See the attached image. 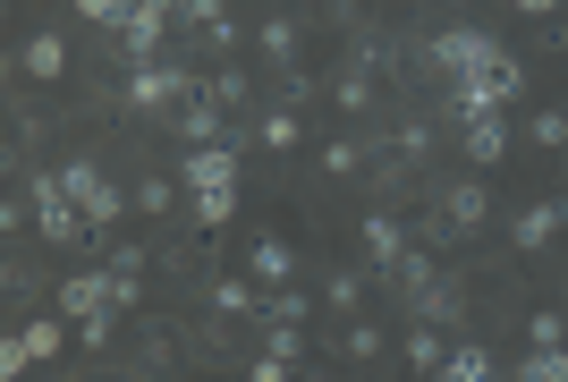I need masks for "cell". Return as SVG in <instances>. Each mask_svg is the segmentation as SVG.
<instances>
[{"label":"cell","mask_w":568,"mask_h":382,"mask_svg":"<svg viewBox=\"0 0 568 382\" xmlns=\"http://www.w3.org/2000/svg\"><path fill=\"white\" fill-rule=\"evenodd\" d=\"M263 306V281L255 272H230V281H213V314H255Z\"/></svg>","instance_id":"ac0fdd59"},{"label":"cell","mask_w":568,"mask_h":382,"mask_svg":"<svg viewBox=\"0 0 568 382\" xmlns=\"http://www.w3.org/2000/svg\"><path fill=\"white\" fill-rule=\"evenodd\" d=\"M526 340H544V349H560V340H568V323H560L551 306H535V314H526Z\"/></svg>","instance_id":"1f68e13d"},{"label":"cell","mask_w":568,"mask_h":382,"mask_svg":"<svg viewBox=\"0 0 568 382\" xmlns=\"http://www.w3.org/2000/svg\"><path fill=\"white\" fill-rule=\"evenodd\" d=\"M374 349H382V332H374V323H356V314H348V332H339V358L374 365Z\"/></svg>","instance_id":"f1b7e54d"},{"label":"cell","mask_w":568,"mask_h":382,"mask_svg":"<svg viewBox=\"0 0 568 382\" xmlns=\"http://www.w3.org/2000/svg\"><path fill=\"white\" fill-rule=\"evenodd\" d=\"M204 94H213L230 120H246V77H237V69H213V77H204Z\"/></svg>","instance_id":"d4e9b609"},{"label":"cell","mask_w":568,"mask_h":382,"mask_svg":"<svg viewBox=\"0 0 568 382\" xmlns=\"http://www.w3.org/2000/svg\"><path fill=\"white\" fill-rule=\"evenodd\" d=\"M323 298H332L339 314H356L365 306V272H323Z\"/></svg>","instance_id":"4316f807"},{"label":"cell","mask_w":568,"mask_h":382,"mask_svg":"<svg viewBox=\"0 0 568 382\" xmlns=\"http://www.w3.org/2000/svg\"><path fill=\"white\" fill-rule=\"evenodd\" d=\"M221 18H230V0H187V26H195V34H204V26H221Z\"/></svg>","instance_id":"836d02e7"},{"label":"cell","mask_w":568,"mask_h":382,"mask_svg":"<svg viewBox=\"0 0 568 382\" xmlns=\"http://www.w3.org/2000/svg\"><path fill=\"white\" fill-rule=\"evenodd\" d=\"M433 213H442L458 239H467V230H484V221H493V195H484V179H450V188L433 195Z\"/></svg>","instance_id":"8fae6325"},{"label":"cell","mask_w":568,"mask_h":382,"mask_svg":"<svg viewBox=\"0 0 568 382\" xmlns=\"http://www.w3.org/2000/svg\"><path fill=\"white\" fill-rule=\"evenodd\" d=\"M407 365H416V374H442V358H450V340H442V323H416V332H407V349H399Z\"/></svg>","instance_id":"d6986e66"},{"label":"cell","mask_w":568,"mask_h":382,"mask_svg":"<svg viewBox=\"0 0 568 382\" xmlns=\"http://www.w3.org/2000/svg\"><path fill=\"white\" fill-rule=\"evenodd\" d=\"M69 314L51 306V314H34V323H26V332H9L0 340V374H26V365H43V358H60V349H69Z\"/></svg>","instance_id":"52a82bcc"},{"label":"cell","mask_w":568,"mask_h":382,"mask_svg":"<svg viewBox=\"0 0 568 382\" xmlns=\"http://www.w3.org/2000/svg\"><path fill=\"white\" fill-rule=\"evenodd\" d=\"M518 374H526V382H568V340H560V349H544V340H535V349L518 358Z\"/></svg>","instance_id":"7402d4cb"},{"label":"cell","mask_w":568,"mask_h":382,"mask_svg":"<svg viewBox=\"0 0 568 382\" xmlns=\"http://www.w3.org/2000/svg\"><path fill=\"white\" fill-rule=\"evenodd\" d=\"M255 43H263V60H272V77H281V86H288V77H306V69H297V18H288V9H281V18H263Z\"/></svg>","instance_id":"2e32d148"},{"label":"cell","mask_w":568,"mask_h":382,"mask_svg":"<svg viewBox=\"0 0 568 382\" xmlns=\"http://www.w3.org/2000/svg\"><path fill=\"white\" fill-rule=\"evenodd\" d=\"M128 195H136V213H170V179H162V170H153V179H136Z\"/></svg>","instance_id":"4dcf8cb0"},{"label":"cell","mask_w":568,"mask_h":382,"mask_svg":"<svg viewBox=\"0 0 568 382\" xmlns=\"http://www.w3.org/2000/svg\"><path fill=\"white\" fill-rule=\"evenodd\" d=\"M323 170H332V179H356V170H365V144H356V137H332V144H323Z\"/></svg>","instance_id":"83f0119b"},{"label":"cell","mask_w":568,"mask_h":382,"mask_svg":"<svg viewBox=\"0 0 568 382\" xmlns=\"http://www.w3.org/2000/svg\"><path fill=\"white\" fill-rule=\"evenodd\" d=\"M390 153H399V162H425V153H433V128H425V120H407L399 137H390Z\"/></svg>","instance_id":"f546056e"},{"label":"cell","mask_w":568,"mask_h":382,"mask_svg":"<svg viewBox=\"0 0 568 382\" xmlns=\"http://www.w3.org/2000/svg\"><path fill=\"white\" fill-rule=\"evenodd\" d=\"M509 9H526V18H560L568 0H509Z\"/></svg>","instance_id":"e575fe53"},{"label":"cell","mask_w":568,"mask_h":382,"mask_svg":"<svg viewBox=\"0 0 568 382\" xmlns=\"http://www.w3.org/2000/svg\"><path fill=\"white\" fill-rule=\"evenodd\" d=\"M442 374H450V382H493L500 365L484 358V349H467V340H450V358H442Z\"/></svg>","instance_id":"44dd1931"},{"label":"cell","mask_w":568,"mask_h":382,"mask_svg":"<svg viewBox=\"0 0 568 382\" xmlns=\"http://www.w3.org/2000/svg\"><path fill=\"white\" fill-rule=\"evenodd\" d=\"M18 69L34 77V86H60V77H69V43H60L51 26H34V34L18 43Z\"/></svg>","instance_id":"9a60e30c"},{"label":"cell","mask_w":568,"mask_h":382,"mask_svg":"<svg viewBox=\"0 0 568 382\" xmlns=\"http://www.w3.org/2000/svg\"><path fill=\"white\" fill-rule=\"evenodd\" d=\"M246 272H255L263 289H281V281H297V247H288L281 230H255V239H246Z\"/></svg>","instance_id":"4fadbf2b"},{"label":"cell","mask_w":568,"mask_h":382,"mask_svg":"<svg viewBox=\"0 0 568 382\" xmlns=\"http://www.w3.org/2000/svg\"><path fill=\"white\" fill-rule=\"evenodd\" d=\"M526 144H535V153H568V111L560 102H544V111L526 120Z\"/></svg>","instance_id":"ffe728a7"},{"label":"cell","mask_w":568,"mask_h":382,"mask_svg":"<svg viewBox=\"0 0 568 382\" xmlns=\"http://www.w3.org/2000/svg\"><path fill=\"white\" fill-rule=\"evenodd\" d=\"M407 306H416V323H450V314H458V289H450V281H433V289H416Z\"/></svg>","instance_id":"603a6c76"},{"label":"cell","mask_w":568,"mask_h":382,"mask_svg":"<svg viewBox=\"0 0 568 382\" xmlns=\"http://www.w3.org/2000/svg\"><path fill=\"white\" fill-rule=\"evenodd\" d=\"M34 230H43L51 247L94 239V221H85V204L69 195V179H60V170H34Z\"/></svg>","instance_id":"8992f818"},{"label":"cell","mask_w":568,"mask_h":382,"mask_svg":"<svg viewBox=\"0 0 568 382\" xmlns=\"http://www.w3.org/2000/svg\"><path fill=\"white\" fill-rule=\"evenodd\" d=\"M526 60L518 51H500L484 77H467V86H450V120H475V111H509V102H526Z\"/></svg>","instance_id":"3957f363"},{"label":"cell","mask_w":568,"mask_h":382,"mask_svg":"<svg viewBox=\"0 0 568 382\" xmlns=\"http://www.w3.org/2000/svg\"><path fill=\"white\" fill-rule=\"evenodd\" d=\"M51 306L69 314V323H85V314H111L119 306V281H111V263H102V272H69V281L51 289ZM128 314V306H119Z\"/></svg>","instance_id":"ba28073f"},{"label":"cell","mask_w":568,"mask_h":382,"mask_svg":"<svg viewBox=\"0 0 568 382\" xmlns=\"http://www.w3.org/2000/svg\"><path fill=\"white\" fill-rule=\"evenodd\" d=\"M246 144H263V153H297V144H306L297 102H272V111H255V120H246Z\"/></svg>","instance_id":"7c38bea8"},{"label":"cell","mask_w":568,"mask_h":382,"mask_svg":"<svg viewBox=\"0 0 568 382\" xmlns=\"http://www.w3.org/2000/svg\"><path fill=\"white\" fill-rule=\"evenodd\" d=\"M356 239H365V255H374V281H382V272H390V263L407 255V247H416L399 213H365V221H356Z\"/></svg>","instance_id":"5bb4252c"},{"label":"cell","mask_w":568,"mask_h":382,"mask_svg":"<svg viewBox=\"0 0 568 382\" xmlns=\"http://www.w3.org/2000/svg\"><path fill=\"white\" fill-rule=\"evenodd\" d=\"M450 9H467V0H450Z\"/></svg>","instance_id":"d590c367"},{"label":"cell","mask_w":568,"mask_h":382,"mask_svg":"<svg viewBox=\"0 0 568 382\" xmlns=\"http://www.w3.org/2000/svg\"><path fill=\"white\" fill-rule=\"evenodd\" d=\"M60 179H69V195H77V204H85V221H94V239H111L119 221L136 213V195H128V188H111V179H102V162H94V153H77V162L60 170Z\"/></svg>","instance_id":"277c9868"},{"label":"cell","mask_w":568,"mask_h":382,"mask_svg":"<svg viewBox=\"0 0 568 382\" xmlns=\"http://www.w3.org/2000/svg\"><path fill=\"white\" fill-rule=\"evenodd\" d=\"M119 94H128V111H179V102L204 94V77H187L179 60H128Z\"/></svg>","instance_id":"7a4b0ae2"},{"label":"cell","mask_w":568,"mask_h":382,"mask_svg":"<svg viewBox=\"0 0 568 382\" xmlns=\"http://www.w3.org/2000/svg\"><path fill=\"white\" fill-rule=\"evenodd\" d=\"M314 314V298L297 281H281V289H263V306H255V323H306Z\"/></svg>","instance_id":"e0dca14e"},{"label":"cell","mask_w":568,"mask_h":382,"mask_svg":"<svg viewBox=\"0 0 568 382\" xmlns=\"http://www.w3.org/2000/svg\"><path fill=\"white\" fill-rule=\"evenodd\" d=\"M128 9H136V0H77V18L94 26V34H119V26H128Z\"/></svg>","instance_id":"484cf974"},{"label":"cell","mask_w":568,"mask_h":382,"mask_svg":"<svg viewBox=\"0 0 568 382\" xmlns=\"http://www.w3.org/2000/svg\"><path fill=\"white\" fill-rule=\"evenodd\" d=\"M425 60H433V77H450V86H467V77H484L500 60V43L484 34V26H442L425 43Z\"/></svg>","instance_id":"5b68a950"},{"label":"cell","mask_w":568,"mask_h":382,"mask_svg":"<svg viewBox=\"0 0 568 382\" xmlns=\"http://www.w3.org/2000/svg\"><path fill=\"white\" fill-rule=\"evenodd\" d=\"M111 323H119V306L111 314H85V323H77V349H111Z\"/></svg>","instance_id":"d6a6232c"},{"label":"cell","mask_w":568,"mask_h":382,"mask_svg":"<svg viewBox=\"0 0 568 382\" xmlns=\"http://www.w3.org/2000/svg\"><path fill=\"white\" fill-rule=\"evenodd\" d=\"M179 179H187V204H195V221H204V230H230V221H237V137L187 144Z\"/></svg>","instance_id":"6da1fadb"},{"label":"cell","mask_w":568,"mask_h":382,"mask_svg":"<svg viewBox=\"0 0 568 382\" xmlns=\"http://www.w3.org/2000/svg\"><path fill=\"white\" fill-rule=\"evenodd\" d=\"M560 230H568V204H560V195H544V204L509 213V247H518V255H544V247L560 239Z\"/></svg>","instance_id":"30bf717a"},{"label":"cell","mask_w":568,"mask_h":382,"mask_svg":"<svg viewBox=\"0 0 568 382\" xmlns=\"http://www.w3.org/2000/svg\"><path fill=\"white\" fill-rule=\"evenodd\" d=\"M458 153H467L475 170L509 162V111H475V120H458Z\"/></svg>","instance_id":"9c48e42d"},{"label":"cell","mask_w":568,"mask_h":382,"mask_svg":"<svg viewBox=\"0 0 568 382\" xmlns=\"http://www.w3.org/2000/svg\"><path fill=\"white\" fill-rule=\"evenodd\" d=\"M332 102H339V111H374V77H365V69H339L332 77Z\"/></svg>","instance_id":"cb8c5ba5"}]
</instances>
